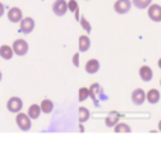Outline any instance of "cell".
<instances>
[{
  "instance_id": "cell-19",
  "label": "cell",
  "mask_w": 161,
  "mask_h": 148,
  "mask_svg": "<svg viewBox=\"0 0 161 148\" xmlns=\"http://www.w3.org/2000/svg\"><path fill=\"white\" fill-rule=\"evenodd\" d=\"M91 117V112L86 107H79V123H85Z\"/></svg>"
},
{
  "instance_id": "cell-22",
  "label": "cell",
  "mask_w": 161,
  "mask_h": 148,
  "mask_svg": "<svg viewBox=\"0 0 161 148\" xmlns=\"http://www.w3.org/2000/svg\"><path fill=\"white\" fill-rule=\"evenodd\" d=\"M79 23H80V25H82V28H83V30H85L88 34L92 31V25H91V23H89L88 20L85 18V17H80V18H79Z\"/></svg>"
},
{
  "instance_id": "cell-7",
  "label": "cell",
  "mask_w": 161,
  "mask_h": 148,
  "mask_svg": "<svg viewBox=\"0 0 161 148\" xmlns=\"http://www.w3.org/2000/svg\"><path fill=\"white\" fill-rule=\"evenodd\" d=\"M147 13H148V17H150L151 21H154V23L161 21V6L160 4H153V3H151L147 7Z\"/></svg>"
},
{
  "instance_id": "cell-11",
  "label": "cell",
  "mask_w": 161,
  "mask_h": 148,
  "mask_svg": "<svg viewBox=\"0 0 161 148\" xmlns=\"http://www.w3.org/2000/svg\"><path fill=\"white\" fill-rule=\"evenodd\" d=\"M100 69V64L97 59H89L85 64V72L89 73V75H95L97 73V71Z\"/></svg>"
},
{
  "instance_id": "cell-29",
  "label": "cell",
  "mask_w": 161,
  "mask_h": 148,
  "mask_svg": "<svg viewBox=\"0 0 161 148\" xmlns=\"http://www.w3.org/2000/svg\"><path fill=\"white\" fill-rule=\"evenodd\" d=\"M160 85H161V81H160Z\"/></svg>"
},
{
  "instance_id": "cell-17",
  "label": "cell",
  "mask_w": 161,
  "mask_h": 148,
  "mask_svg": "<svg viewBox=\"0 0 161 148\" xmlns=\"http://www.w3.org/2000/svg\"><path fill=\"white\" fill-rule=\"evenodd\" d=\"M117 123H119V116L117 114H114V116L110 114L105 119V124H106V127H109V129H113Z\"/></svg>"
},
{
  "instance_id": "cell-28",
  "label": "cell",
  "mask_w": 161,
  "mask_h": 148,
  "mask_svg": "<svg viewBox=\"0 0 161 148\" xmlns=\"http://www.w3.org/2000/svg\"><path fill=\"white\" fill-rule=\"evenodd\" d=\"M2 79H3V73H2V71H0V82H2Z\"/></svg>"
},
{
  "instance_id": "cell-2",
  "label": "cell",
  "mask_w": 161,
  "mask_h": 148,
  "mask_svg": "<svg viewBox=\"0 0 161 148\" xmlns=\"http://www.w3.org/2000/svg\"><path fill=\"white\" fill-rule=\"evenodd\" d=\"M131 7H133L131 0H116L113 4V10L117 14H127Z\"/></svg>"
},
{
  "instance_id": "cell-10",
  "label": "cell",
  "mask_w": 161,
  "mask_h": 148,
  "mask_svg": "<svg viewBox=\"0 0 161 148\" xmlns=\"http://www.w3.org/2000/svg\"><path fill=\"white\" fill-rule=\"evenodd\" d=\"M139 75H140V79H142L143 82H151L153 81V69H151L148 65H143V66H140L139 69Z\"/></svg>"
},
{
  "instance_id": "cell-23",
  "label": "cell",
  "mask_w": 161,
  "mask_h": 148,
  "mask_svg": "<svg viewBox=\"0 0 161 148\" xmlns=\"http://www.w3.org/2000/svg\"><path fill=\"white\" fill-rule=\"evenodd\" d=\"M68 10L69 11L78 10V3H76V0H69V2H68Z\"/></svg>"
},
{
  "instance_id": "cell-21",
  "label": "cell",
  "mask_w": 161,
  "mask_h": 148,
  "mask_svg": "<svg viewBox=\"0 0 161 148\" xmlns=\"http://www.w3.org/2000/svg\"><path fill=\"white\" fill-rule=\"evenodd\" d=\"M88 98H89V89H88V87H80L79 92H78L79 102H85Z\"/></svg>"
},
{
  "instance_id": "cell-26",
  "label": "cell",
  "mask_w": 161,
  "mask_h": 148,
  "mask_svg": "<svg viewBox=\"0 0 161 148\" xmlns=\"http://www.w3.org/2000/svg\"><path fill=\"white\" fill-rule=\"evenodd\" d=\"M157 65H158V68H160V69H161V58L158 59V62H157Z\"/></svg>"
},
{
  "instance_id": "cell-30",
  "label": "cell",
  "mask_w": 161,
  "mask_h": 148,
  "mask_svg": "<svg viewBox=\"0 0 161 148\" xmlns=\"http://www.w3.org/2000/svg\"><path fill=\"white\" fill-rule=\"evenodd\" d=\"M86 2H88V0H86Z\"/></svg>"
},
{
  "instance_id": "cell-12",
  "label": "cell",
  "mask_w": 161,
  "mask_h": 148,
  "mask_svg": "<svg viewBox=\"0 0 161 148\" xmlns=\"http://www.w3.org/2000/svg\"><path fill=\"white\" fill-rule=\"evenodd\" d=\"M160 90L157 89H150L148 92H146V100H148L150 104H157L160 102Z\"/></svg>"
},
{
  "instance_id": "cell-5",
  "label": "cell",
  "mask_w": 161,
  "mask_h": 148,
  "mask_svg": "<svg viewBox=\"0 0 161 148\" xmlns=\"http://www.w3.org/2000/svg\"><path fill=\"white\" fill-rule=\"evenodd\" d=\"M53 11H54V14L58 17L65 16L68 11V2L67 0H55V2L53 3Z\"/></svg>"
},
{
  "instance_id": "cell-4",
  "label": "cell",
  "mask_w": 161,
  "mask_h": 148,
  "mask_svg": "<svg viewBox=\"0 0 161 148\" xmlns=\"http://www.w3.org/2000/svg\"><path fill=\"white\" fill-rule=\"evenodd\" d=\"M36 28V21L33 17H23L20 21V31L23 34H30Z\"/></svg>"
},
{
  "instance_id": "cell-1",
  "label": "cell",
  "mask_w": 161,
  "mask_h": 148,
  "mask_svg": "<svg viewBox=\"0 0 161 148\" xmlns=\"http://www.w3.org/2000/svg\"><path fill=\"white\" fill-rule=\"evenodd\" d=\"M16 124L21 131H28L31 129V119L27 113L19 112L16 113Z\"/></svg>"
},
{
  "instance_id": "cell-20",
  "label": "cell",
  "mask_w": 161,
  "mask_h": 148,
  "mask_svg": "<svg viewBox=\"0 0 161 148\" xmlns=\"http://www.w3.org/2000/svg\"><path fill=\"white\" fill-rule=\"evenodd\" d=\"M113 129H114V133H130L131 131V129H130V126H129V124L120 123V121L113 127Z\"/></svg>"
},
{
  "instance_id": "cell-14",
  "label": "cell",
  "mask_w": 161,
  "mask_h": 148,
  "mask_svg": "<svg viewBox=\"0 0 161 148\" xmlns=\"http://www.w3.org/2000/svg\"><path fill=\"white\" fill-rule=\"evenodd\" d=\"M13 48L10 47V45H0V56H2L3 59H6V61H8V59L13 58Z\"/></svg>"
},
{
  "instance_id": "cell-16",
  "label": "cell",
  "mask_w": 161,
  "mask_h": 148,
  "mask_svg": "<svg viewBox=\"0 0 161 148\" xmlns=\"http://www.w3.org/2000/svg\"><path fill=\"white\" fill-rule=\"evenodd\" d=\"M40 107H41V112L45 113V114H50L54 110V102L50 100V99H44V100L40 103Z\"/></svg>"
},
{
  "instance_id": "cell-24",
  "label": "cell",
  "mask_w": 161,
  "mask_h": 148,
  "mask_svg": "<svg viewBox=\"0 0 161 148\" xmlns=\"http://www.w3.org/2000/svg\"><path fill=\"white\" fill-rule=\"evenodd\" d=\"M79 55H80V52H76V54H74V56H72V62L76 68L79 66Z\"/></svg>"
},
{
  "instance_id": "cell-3",
  "label": "cell",
  "mask_w": 161,
  "mask_h": 148,
  "mask_svg": "<svg viewBox=\"0 0 161 148\" xmlns=\"http://www.w3.org/2000/svg\"><path fill=\"white\" fill-rule=\"evenodd\" d=\"M13 52L14 55H19V56H24L25 54L28 52V42L25 40H16L13 42Z\"/></svg>"
},
{
  "instance_id": "cell-13",
  "label": "cell",
  "mask_w": 161,
  "mask_h": 148,
  "mask_svg": "<svg viewBox=\"0 0 161 148\" xmlns=\"http://www.w3.org/2000/svg\"><path fill=\"white\" fill-rule=\"evenodd\" d=\"M78 48L79 52H86L91 48V38L88 35H80L78 38Z\"/></svg>"
},
{
  "instance_id": "cell-9",
  "label": "cell",
  "mask_w": 161,
  "mask_h": 148,
  "mask_svg": "<svg viewBox=\"0 0 161 148\" xmlns=\"http://www.w3.org/2000/svg\"><path fill=\"white\" fill-rule=\"evenodd\" d=\"M7 18H8V21L10 23H20L21 21V18H23V11H21V8L20 7H11V8H8V11H7Z\"/></svg>"
},
{
  "instance_id": "cell-18",
  "label": "cell",
  "mask_w": 161,
  "mask_h": 148,
  "mask_svg": "<svg viewBox=\"0 0 161 148\" xmlns=\"http://www.w3.org/2000/svg\"><path fill=\"white\" fill-rule=\"evenodd\" d=\"M151 2H153V0H131V3H133L134 7L140 8V10H144V8H147L148 6L151 4Z\"/></svg>"
},
{
  "instance_id": "cell-25",
  "label": "cell",
  "mask_w": 161,
  "mask_h": 148,
  "mask_svg": "<svg viewBox=\"0 0 161 148\" xmlns=\"http://www.w3.org/2000/svg\"><path fill=\"white\" fill-rule=\"evenodd\" d=\"M3 14H4V4L0 2V17H3Z\"/></svg>"
},
{
  "instance_id": "cell-27",
  "label": "cell",
  "mask_w": 161,
  "mask_h": 148,
  "mask_svg": "<svg viewBox=\"0 0 161 148\" xmlns=\"http://www.w3.org/2000/svg\"><path fill=\"white\" fill-rule=\"evenodd\" d=\"M158 130H160V131H161V120L158 121Z\"/></svg>"
},
{
  "instance_id": "cell-15",
  "label": "cell",
  "mask_w": 161,
  "mask_h": 148,
  "mask_svg": "<svg viewBox=\"0 0 161 148\" xmlns=\"http://www.w3.org/2000/svg\"><path fill=\"white\" fill-rule=\"evenodd\" d=\"M41 107H40V104H31L30 107H28V112L27 114L30 116L31 120H37V119H40V114H41Z\"/></svg>"
},
{
  "instance_id": "cell-6",
  "label": "cell",
  "mask_w": 161,
  "mask_h": 148,
  "mask_svg": "<svg viewBox=\"0 0 161 148\" xmlns=\"http://www.w3.org/2000/svg\"><path fill=\"white\" fill-rule=\"evenodd\" d=\"M23 109V100L19 96H13L7 100V110L10 113H19Z\"/></svg>"
},
{
  "instance_id": "cell-8",
  "label": "cell",
  "mask_w": 161,
  "mask_h": 148,
  "mask_svg": "<svg viewBox=\"0 0 161 148\" xmlns=\"http://www.w3.org/2000/svg\"><path fill=\"white\" fill-rule=\"evenodd\" d=\"M131 102H133V104H136V106H142L146 102V92L142 87H137V89H134L133 92H131Z\"/></svg>"
}]
</instances>
